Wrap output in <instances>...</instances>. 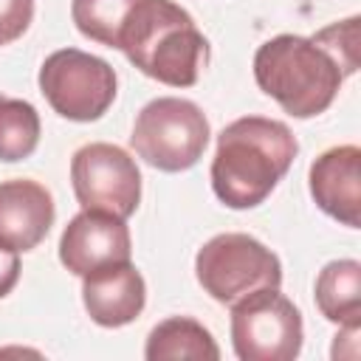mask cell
Instances as JSON below:
<instances>
[{"instance_id": "obj_9", "label": "cell", "mask_w": 361, "mask_h": 361, "mask_svg": "<svg viewBox=\"0 0 361 361\" xmlns=\"http://www.w3.org/2000/svg\"><path fill=\"white\" fill-rule=\"evenodd\" d=\"M130 254L133 243L127 223L107 212L82 209L59 237V262L76 276L113 262H127Z\"/></svg>"}, {"instance_id": "obj_17", "label": "cell", "mask_w": 361, "mask_h": 361, "mask_svg": "<svg viewBox=\"0 0 361 361\" xmlns=\"http://www.w3.org/2000/svg\"><path fill=\"white\" fill-rule=\"evenodd\" d=\"M316 39L333 51V56L341 62L347 76L358 71V17H350L344 23H333V25L322 28L316 34Z\"/></svg>"}, {"instance_id": "obj_10", "label": "cell", "mask_w": 361, "mask_h": 361, "mask_svg": "<svg viewBox=\"0 0 361 361\" xmlns=\"http://www.w3.org/2000/svg\"><path fill=\"white\" fill-rule=\"evenodd\" d=\"M310 195L316 206L333 220L358 228L361 226V149L341 144L322 152L310 164Z\"/></svg>"}, {"instance_id": "obj_1", "label": "cell", "mask_w": 361, "mask_h": 361, "mask_svg": "<svg viewBox=\"0 0 361 361\" xmlns=\"http://www.w3.org/2000/svg\"><path fill=\"white\" fill-rule=\"evenodd\" d=\"M299 152L285 121L243 116L223 127L212 158V189L228 209L259 206L290 169Z\"/></svg>"}, {"instance_id": "obj_3", "label": "cell", "mask_w": 361, "mask_h": 361, "mask_svg": "<svg viewBox=\"0 0 361 361\" xmlns=\"http://www.w3.org/2000/svg\"><path fill=\"white\" fill-rule=\"evenodd\" d=\"M344 68L316 37L276 34L254 54V79L288 116L313 118L341 90Z\"/></svg>"}, {"instance_id": "obj_2", "label": "cell", "mask_w": 361, "mask_h": 361, "mask_svg": "<svg viewBox=\"0 0 361 361\" xmlns=\"http://www.w3.org/2000/svg\"><path fill=\"white\" fill-rule=\"evenodd\" d=\"M118 51L144 76L169 87H192L209 62V39L172 0L135 3L118 34Z\"/></svg>"}, {"instance_id": "obj_16", "label": "cell", "mask_w": 361, "mask_h": 361, "mask_svg": "<svg viewBox=\"0 0 361 361\" xmlns=\"http://www.w3.org/2000/svg\"><path fill=\"white\" fill-rule=\"evenodd\" d=\"M135 3L141 0H71V17L82 37L118 48V34Z\"/></svg>"}, {"instance_id": "obj_7", "label": "cell", "mask_w": 361, "mask_h": 361, "mask_svg": "<svg viewBox=\"0 0 361 361\" xmlns=\"http://www.w3.org/2000/svg\"><path fill=\"white\" fill-rule=\"evenodd\" d=\"M302 338V313L279 288L254 290L231 305V347L240 361H293Z\"/></svg>"}, {"instance_id": "obj_14", "label": "cell", "mask_w": 361, "mask_h": 361, "mask_svg": "<svg viewBox=\"0 0 361 361\" xmlns=\"http://www.w3.org/2000/svg\"><path fill=\"white\" fill-rule=\"evenodd\" d=\"M144 355L149 361H169V358L217 361L220 347L214 344L212 333L200 322L189 316H169L149 330Z\"/></svg>"}, {"instance_id": "obj_11", "label": "cell", "mask_w": 361, "mask_h": 361, "mask_svg": "<svg viewBox=\"0 0 361 361\" xmlns=\"http://www.w3.org/2000/svg\"><path fill=\"white\" fill-rule=\"evenodd\" d=\"M82 302L99 327H124L141 316L147 285L130 259L113 262L82 276Z\"/></svg>"}, {"instance_id": "obj_19", "label": "cell", "mask_w": 361, "mask_h": 361, "mask_svg": "<svg viewBox=\"0 0 361 361\" xmlns=\"http://www.w3.org/2000/svg\"><path fill=\"white\" fill-rule=\"evenodd\" d=\"M20 279V251L0 243V299L14 290Z\"/></svg>"}, {"instance_id": "obj_6", "label": "cell", "mask_w": 361, "mask_h": 361, "mask_svg": "<svg viewBox=\"0 0 361 361\" xmlns=\"http://www.w3.org/2000/svg\"><path fill=\"white\" fill-rule=\"evenodd\" d=\"M39 93L68 121H96L116 99V71L102 56L79 48H59L39 68Z\"/></svg>"}, {"instance_id": "obj_4", "label": "cell", "mask_w": 361, "mask_h": 361, "mask_svg": "<svg viewBox=\"0 0 361 361\" xmlns=\"http://www.w3.org/2000/svg\"><path fill=\"white\" fill-rule=\"evenodd\" d=\"M209 135V118L195 102L161 96L144 104L135 116L130 147L141 161L161 172H183L203 158Z\"/></svg>"}, {"instance_id": "obj_18", "label": "cell", "mask_w": 361, "mask_h": 361, "mask_svg": "<svg viewBox=\"0 0 361 361\" xmlns=\"http://www.w3.org/2000/svg\"><path fill=\"white\" fill-rule=\"evenodd\" d=\"M34 20V0H0V45L20 39Z\"/></svg>"}, {"instance_id": "obj_15", "label": "cell", "mask_w": 361, "mask_h": 361, "mask_svg": "<svg viewBox=\"0 0 361 361\" xmlns=\"http://www.w3.org/2000/svg\"><path fill=\"white\" fill-rule=\"evenodd\" d=\"M39 144V113L25 99H0V161H25Z\"/></svg>"}, {"instance_id": "obj_12", "label": "cell", "mask_w": 361, "mask_h": 361, "mask_svg": "<svg viewBox=\"0 0 361 361\" xmlns=\"http://www.w3.org/2000/svg\"><path fill=\"white\" fill-rule=\"evenodd\" d=\"M56 217L51 192L28 178L0 183V243L14 251L37 248Z\"/></svg>"}, {"instance_id": "obj_13", "label": "cell", "mask_w": 361, "mask_h": 361, "mask_svg": "<svg viewBox=\"0 0 361 361\" xmlns=\"http://www.w3.org/2000/svg\"><path fill=\"white\" fill-rule=\"evenodd\" d=\"M316 307L333 324H361V262L333 259L316 276Z\"/></svg>"}, {"instance_id": "obj_5", "label": "cell", "mask_w": 361, "mask_h": 361, "mask_svg": "<svg viewBox=\"0 0 361 361\" xmlns=\"http://www.w3.org/2000/svg\"><path fill=\"white\" fill-rule=\"evenodd\" d=\"M200 288L220 305H234L254 290L282 285L279 257L251 234L226 231L212 237L195 257Z\"/></svg>"}, {"instance_id": "obj_8", "label": "cell", "mask_w": 361, "mask_h": 361, "mask_svg": "<svg viewBox=\"0 0 361 361\" xmlns=\"http://www.w3.org/2000/svg\"><path fill=\"white\" fill-rule=\"evenodd\" d=\"M71 183L82 209L107 212L121 220L135 214L141 203V172L135 161L107 141H93L73 152Z\"/></svg>"}]
</instances>
